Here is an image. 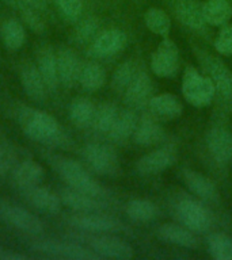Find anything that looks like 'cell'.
Returning <instances> with one entry per match:
<instances>
[{
    "label": "cell",
    "instance_id": "6da1fadb",
    "mask_svg": "<svg viewBox=\"0 0 232 260\" xmlns=\"http://www.w3.org/2000/svg\"><path fill=\"white\" fill-rule=\"evenodd\" d=\"M16 118L26 137L33 141L45 145H63L65 142L64 130L50 114L32 107H20Z\"/></svg>",
    "mask_w": 232,
    "mask_h": 260
},
{
    "label": "cell",
    "instance_id": "7a4b0ae2",
    "mask_svg": "<svg viewBox=\"0 0 232 260\" xmlns=\"http://www.w3.org/2000/svg\"><path fill=\"white\" fill-rule=\"evenodd\" d=\"M48 160L59 176L68 184V187L97 198H105V188L91 176V174L80 162L57 154L48 156Z\"/></svg>",
    "mask_w": 232,
    "mask_h": 260
},
{
    "label": "cell",
    "instance_id": "3957f363",
    "mask_svg": "<svg viewBox=\"0 0 232 260\" xmlns=\"http://www.w3.org/2000/svg\"><path fill=\"white\" fill-rule=\"evenodd\" d=\"M197 57L202 69L215 85L216 95L224 105H232V71L217 57L197 50Z\"/></svg>",
    "mask_w": 232,
    "mask_h": 260
},
{
    "label": "cell",
    "instance_id": "277c9868",
    "mask_svg": "<svg viewBox=\"0 0 232 260\" xmlns=\"http://www.w3.org/2000/svg\"><path fill=\"white\" fill-rule=\"evenodd\" d=\"M182 93L191 106L205 107L213 101L216 89L209 77L201 75L193 67H187L182 76Z\"/></svg>",
    "mask_w": 232,
    "mask_h": 260
},
{
    "label": "cell",
    "instance_id": "5b68a950",
    "mask_svg": "<svg viewBox=\"0 0 232 260\" xmlns=\"http://www.w3.org/2000/svg\"><path fill=\"white\" fill-rule=\"evenodd\" d=\"M34 251L42 255L57 259L71 260H97L101 259L91 248L83 244L63 241V240H38L32 244Z\"/></svg>",
    "mask_w": 232,
    "mask_h": 260
},
{
    "label": "cell",
    "instance_id": "8992f818",
    "mask_svg": "<svg viewBox=\"0 0 232 260\" xmlns=\"http://www.w3.org/2000/svg\"><path fill=\"white\" fill-rule=\"evenodd\" d=\"M83 241L99 257L122 260L133 257V248L130 247V244L110 233H89L83 236Z\"/></svg>",
    "mask_w": 232,
    "mask_h": 260
},
{
    "label": "cell",
    "instance_id": "52a82bcc",
    "mask_svg": "<svg viewBox=\"0 0 232 260\" xmlns=\"http://www.w3.org/2000/svg\"><path fill=\"white\" fill-rule=\"evenodd\" d=\"M83 157L91 170L102 176H115L120 172V158L111 146L93 142L84 146Z\"/></svg>",
    "mask_w": 232,
    "mask_h": 260
},
{
    "label": "cell",
    "instance_id": "ba28073f",
    "mask_svg": "<svg viewBox=\"0 0 232 260\" xmlns=\"http://www.w3.org/2000/svg\"><path fill=\"white\" fill-rule=\"evenodd\" d=\"M175 214L179 222L191 232L204 233L212 225L211 213L202 203L191 198L181 199L175 206Z\"/></svg>",
    "mask_w": 232,
    "mask_h": 260
},
{
    "label": "cell",
    "instance_id": "9c48e42d",
    "mask_svg": "<svg viewBox=\"0 0 232 260\" xmlns=\"http://www.w3.org/2000/svg\"><path fill=\"white\" fill-rule=\"evenodd\" d=\"M0 219L18 231L38 236L44 232V223L36 214L18 205L0 201Z\"/></svg>",
    "mask_w": 232,
    "mask_h": 260
},
{
    "label": "cell",
    "instance_id": "30bf717a",
    "mask_svg": "<svg viewBox=\"0 0 232 260\" xmlns=\"http://www.w3.org/2000/svg\"><path fill=\"white\" fill-rule=\"evenodd\" d=\"M68 223L85 233H117L124 231L121 221L111 215L101 214L99 211L73 214L68 218Z\"/></svg>",
    "mask_w": 232,
    "mask_h": 260
},
{
    "label": "cell",
    "instance_id": "8fae6325",
    "mask_svg": "<svg viewBox=\"0 0 232 260\" xmlns=\"http://www.w3.org/2000/svg\"><path fill=\"white\" fill-rule=\"evenodd\" d=\"M152 72L159 77H174L179 69V49L172 40L164 37L151 57Z\"/></svg>",
    "mask_w": 232,
    "mask_h": 260
},
{
    "label": "cell",
    "instance_id": "7c38bea8",
    "mask_svg": "<svg viewBox=\"0 0 232 260\" xmlns=\"http://www.w3.org/2000/svg\"><path fill=\"white\" fill-rule=\"evenodd\" d=\"M168 7L186 28L204 36L207 32V22L202 16V4L198 0H166Z\"/></svg>",
    "mask_w": 232,
    "mask_h": 260
},
{
    "label": "cell",
    "instance_id": "4fadbf2b",
    "mask_svg": "<svg viewBox=\"0 0 232 260\" xmlns=\"http://www.w3.org/2000/svg\"><path fill=\"white\" fill-rule=\"evenodd\" d=\"M126 41H128V37L122 30L110 28V30L98 34L94 38L91 48H90V53L94 57H99V58L111 57L125 48Z\"/></svg>",
    "mask_w": 232,
    "mask_h": 260
},
{
    "label": "cell",
    "instance_id": "5bb4252c",
    "mask_svg": "<svg viewBox=\"0 0 232 260\" xmlns=\"http://www.w3.org/2000/svg\"><path fill=\"white\" fill-rule=\"evenodd\" d=\"M22 197L26 202L36 210L45 214H57L61 210L63 202L60 195L54 194L46 187L34 186L26 190H22Z\"/></svg>",
    "mask_w": 232,
    "mask_h": 260
},
{
    "label": "cell",
    "instance_id": "9a60e30c",
    "mask_svg": "<svg viewBox=\"0 0 232 260\" xmlns=\"http://www.w3.org/2000/svg\"><path fill=\"white\" fill-rule=\"evenodd\" d=\"M57 54V71L59 81L65 88H72L79 81L81 64L76 53L69 48H60Z\"/></svg>",
    "mask_w": 232,
    "mask_h": 260
},
{
    "label": "cell",
    "instance_id": "2e32d148",
    "mask_svg": "<svg viewBox=\"0 0 232 260\" xmlns=\"http://www.w3.org/2000/svg\"><path fill=\"white\" fill-rule=\"evenodd\" d=\"M152 91H154V85H152L151 77L146 72L138 71L137 75L124 91L125 103L130 109H141L150 103Z\"/></svg>",
    "mask_w": 232,
    "mask_h": 260
},
{
    "label": "cell",
    "instance_id": "e0dca14e",
    "mask_svg": "<svg viewBox=\"0 0 232 260\" xmlns=\"http://www.w3.org/2000/svg\"><path fill=\"white\" fill-rule=\"evenodd\" d=\"M175 150L172 148H160L151 153L142 156L136 164V170L141 175H156L160 174L167 168H170L175 162Z\"/></svg>",
    "mask_w": 232,
    "mask_h": 260
},
{
    "label": "cell",
    "instance_id": "ac0fdd59",
    "mask_svg": "<svg viewBox=\"0 0 232 260\" xmlns=\"http://www.w3.org/2000/svg\"><path fill=\"white\" fill-rule=\"evenodd\" d=\"M207 148L217 164H227L232 158V134L223 127H213L207 134Z\"/></svg>",
    "mask_w": 232,
    "mask_h": 260
},
{
    "label": "cell",
    "instance_id": "d6986e66",
    "mask_svg": "<svg viewBox=\"0 0 232 260\" xmlns=\"http://www.w3.org/2000/svg\"><path fill=\"white\" fill-rule=\"evenodd\" d=\"M20 83H22L24 93L33 102H37V103L45 102L46 93H48V87L45 84L40 71L37 68V64L27 62L22 67V69H20Z\"/></svg>",
    "mask_w": 232,
    "mask_h": 260
},
{
    "label": "cell",
    "instance_id": "ffe728a7",
    "mask_svg": "<svg viewBox=\"0 0 232 260\" xmlns=\"http://www.w3.org/2000/svg\"><path fill=\"white\" fill-rule=\"evenodd\" d=\"M60 198L63 205L69 209L77 211V213H93V211H101L106 207V203L101 198L93 197V195L84 194L80 191L73 190L71 187H67L61 190Z\"/></svg>",
    "mask_w": 232,
    "mask_h": 260
},
{
    "label": "cell",
    "instance_id": "44dd1931",
    "mask_svg": "<svg viewBox=\"0 0 232 260\" xmlns=\"http://www.w3.org/2000/svg\"><path fill=\"white\" fill-rule=\"evenodd\" d=\"M11 176L14 184L22 191L30 187L40 186L45 179V170L40 162L34 160H24L16 164Z\"/></svg>",
    "mask_w": 232,
    "mask_h": 260
},
{
    "label": "cell",
    "instance_id": "7402d4cb",
    "mask_svg": "<svg viewBox=\"0 0 232 260\" xmlns=\"http://www.w3.org/2000/svg\"><path fill=\"white\" fill-rule=\"evenodd\" d=\"M148 107L152 117L160 121H174L182 115L183 111L182 103L172 93H159L152 96Z\"/></svg>",
    "mask_w": 232,
    "mask_h": 260
},
{
    "label": "cell",
    "instance_id": "603a6c76",
    "mask_svg": "<svg viewBox=\"0 0 232 260\" xmlns=\"http://www.w3.org/2000/svg\"><path fill=\"white\" fill-rule=\"evenodd\" d=\"M37 68L44 79L48 91L56 92L60 81H59V71H57V54L52 48L44 46L37 52Z\"/></svg>",
    "mask_w": 232,
    "mask_h": 260
},
{
    "label": "cell",
    "instance_id": "cb8c5ba5",
    "mask_svg": "<svg viewBox=\"0 0 232 260\" xmlns=\"http://www.w3.org/2000/svg\"><path fill=\"white\" fill-rule=\"evenodd\" d=\"M183 182L187 186V188L197 195L199 199L204 201H217L219 198V192L216 188L215 183L212 182L211 179H208L205 175H202L198 171L193 170H183L182 172Z\"/></svg>",
    "mask_w": 232,
    "mask_h": 260
},
{
    "label": "cell",
    "instance_id": "d4e9b609",
    "mask_svg": "<svg viewBox=\"0 0 232 260\" xmlns=\"http://www.w3.org/2000/svg\"><path fill=\"white\" fill-rule=\"evenodd\" d=\"M158 236L160 240L177 247L195 249L198 247V240L195 239L193 232L187 228L179 226L177 223H164L158 229Z\"/></svg>",
    "mask_w": 232,
    "mask_h": 260
},
{
    "label": "cell",
    "instance_id": "484cf974",
    "mask_svg": "<svg viewBox=\"0 0 232 260\" xmlns=\"http://www.w3.org/2000/svg\"><path fill=\"white\" fill-rule=\"evenodd\" d=\"M202 16L207 24L224 26L232 18V6L228 0H207L202 4Z\"/></svg>",
    "mask_w": 232,
    "mask_h": 260
},
{
    "label": "cell",
    "instance_id": "4316f807",
    "mask_svg": "<svg viewBox=\"0 0 232 260\" xmlns=\"http://www.w3.org/2000/svg\"><path fill=\"white\" fill-rule=\"evenodd\" d=\"M97 107L87 98H76L69 105V118L77 127H89L93 125L94 115Z\"/></svg>",
    "mask_w": 232,
    "mask_h": 260
},
{
    "label": "cell",
    "instance_id": "83f0119b",
    "mask_svg": "<svg viewBox=\"0 0 232 260\" xmlns=\"http://www.w3.org/2000/svg\"><path fill=\"white\" fill-rule=\"evenodd\" d=\"M0 37L3 41L4 46L8 50H19L26 41V30L24 26L18 19H7L0 27Z\"/></svg>",
    "mask_w": 232,
    "mask_h": 260
},
{
    "label": "cell",
    "instance_id": "f1b7e54d",
    "mask_svg": "<svg viewBox=\"0 0 232 260\" xmlns=\"http://www.w3.org/2000/svg\"><path fill=\"white\" fill-rule=\"evenodd\" d=\"M137 117L132 110H125L118 114L117 119L114 122L113 127L107 134L110 140L114 142H124L128 138L133 137L134 130L137 126Z\"/></svg>",
    "mask_w": 232,
    "mask_h": 260
},
{
    "label": "cell",
    "instance_id": "f546056e",
    "mask_svg": "<svg viewBox=\"0 0 232 260\" xmlns=\"http://www.w3.org/2000/svg\"><path fill=\"white\" fill-rule=\"evenodd\" d=\"M163 138H164V130L152 119H147L141 123H137L133 133L134 144L140 146L156 145L159 142H162Z\"/></svg>",
    "mask_w": 232,
    "mask_h": 260
},
{
    "label": "cell",
    "instance_id": "4dcf8cb0",
    "mask_svg": "<svg viewBox=\"0 0 232 260\" xmlns=\"http://www.w3.org/2000/svg\"><path fill=\"white\" fill-rule=\"evenodd\" d=\"M106 81V72L97 62H89L81 65L79 75V84L87 92H95L103 87Z\"/></svg>",
    "mask_w": 232,
    "mask_h": 260
},
{
    "label": "cell",
    "instance_id": "1f68e13d",
    "mask_svg": "<svg viewBox=\"0 0 232 260\" xmlns=\"http://www.w3.org/2000/svg\"><path fill=\"white\" fill-rule=\"evenodd\" d=\"M7 3L11 4V7L15 8L18 14H19L22 22L30 30H33L36 34H44L45 30H46V26H45L44 19L41 18L38 10L22 3L19 0H7Z\"/></svg>",
    "mask_w": 232,
    "mask_h": 260
},
{
    "label": "cell",
    "instance_id": "d6a6232c",
    "mask_svg": "<svg viewBox=\"0 0 232 260\" xmlns=\"http://www.w3.org/2000/svg\"><path fill=\"white\" fill-rule=\"evenodd\" d=\"M118 114H120V111H118L117 106H114L113 103H102L95 110V115H94V121L91 126L98 133L109 134L114 122L117 119Z\"/></svg>",
    "mask_w": 232,
    "mask_h": 260
},
{
    "label": "cell",
    "instance_id": "836d02e7",
    "mask_svg": "<svg viewBox=\"0 0 232 260\" xmlns=\"http://www.w3.org/2000/svg\"><path fill=\"white\" fill-rule=\"evenodd\" d=\"M126 214L136 222H150L158 214V209L148 199H133L126 205Z\"/></svg>",
    "mask_w": 232,
    "mask_h": 260
},
{
    "label": "cell",
    "instance_id": "e575fe53",
    "mask_svg": "<svg viewBox=\"0 0 232 260\" xmlns=\"http://www.w3.org/2000/svg\"><path fill=\"white\" fill-rule=\"evenodd\" d=\"M144 22L150 31H152L156 36L167 37L171 30V20L167 15L166 11H163L160 8L152 7L146 12Z\"/></svg>",
    "mask_w": 232,
    "mask_h": 260
},
{
    "label": "cell",
    "instance_id": "d590c367",
    "mask_svg": "<svg viewBox=\"0 0 232 260\" xmlns=\"http://www.w3.org/2000/svg\"><path fill=\"white\" fill-rule=\"evenodd\" d=\"M208 251L216 260H232V239L224 233H213L208 237Z\"/></svg>",
    "mask_w": 232,
    "mask_h": 260
},
{
    "label": "cell",
    "instance_id": "8d00e7d4",
    "mask_svg": "<svg viewBox=\"0 0 232 260\" xmlns=\"http://www.w3.org/2000/svg\"><path fill=\"white\" fill-rule=\"evenodd\" d=\"M138 69L137 65L134 61H125L122 62L115 72L113 73V79H111V87L113 89L118 92H124L126 87L130 84V81L133 80L134 76L137 75Z\"/></svg>",
    "mask_w": 232,
    "mask_h": 260
},
{
    "label": "cell",
    "instance_id": "74e56055",
    "mask_svg": "<svg viewBox=\"0 0 232 260\" xmlns=\"http://www.w3.org/2000/svg\"><path fill=\"white\" fill-rule=\"evenodd\" d=\"M98 30H99V23L95 18H85L80 22L77 20L76 28L73 31V40L79 44H85L98 36Z\"/></svg>",
    "mask_w": 232,
    "mask_h": 260
},
{
    "label": "cell",
    "instance_id": "f35d334b",
    "mask_svg": "<svg viewBox=\"0 0 232 260\" xmlns=\"http://www.w3.org/2000/svg\"><path fill=\"white\" fill-rule=\"evenodd\" d=\"M57 10L60 11L63 18L76 23L80 19L81 12H83V2L81 0H54Z\"/></svg>",
    "mask_w": 232,
    "mask_h": 260
},
{
    "label": "cell",
    "instance_id": "ab89813d",
    "mask_svg": "<svg viewBox=\"0 0 232 260\" xmlns=\"http://www.w3.org/2000/svg\"><path fill=\"white\" fill-rule=\"evenodd\" d=\"M16 150L10 144L0 145V180L4 179L16 167Z\"/></svg>",
    "mask_w": 232,
    "mask_h": 260
},
{
    "label": "cell",
    "instance_id": "60d3db41",
    "mask_svg": "<svg viewBox=\"0 0 232 260\" xmlns=\"http://www.w3.org/2000/svg\"><path fill=\"white\" fill-rule=\"evenodd\" d=\"M216 52L223 56H232V26L224 24L215 40Z\"/></svg>",
    "mask_w": 232,
    "mask_h": 260
},
{
    "label": "cell",
    "instance_id": "b9f144b4",
    "mask_svg": "<svg viewBox=\"0 0 232 260\" xmlns=\"http://www.w3.org/2000/svg\"><path fill=\"white\" fill-rule=\"evenodd\" d=\"M19 2L36 8L38 11H45L46 10V2L45 0H19Z\"/></svg>",
    "mask_w": 232,
    "mask_h": 260
},
{
    "label": "cell",
    "instance_id": "7bdbcfd3",
    "mask_svg": "<svg viewBox=\"0 0 232 260\" xmlns=\"http://www.w3.org/2000/svg\"><path fill=\"white\" fill-rule=\"evenodd\" d=\"M8 253H10V251H7L6 248H3L0 245V260H7Z\"/></svg>",
    "mask_w": 232,
    "mask_h": 260
},
{
    "label": "cell",
    "instance_id": "ee69618b",
    "mask_svg": "<svg viewBox=\"0 0 232 260\" xmlns=\"http://www.w3.org/2000/svg\"><path fill=\"white\" fill-rule=\"evenodd\" d=\"M228 2H232V0H228Z\"/></svg>",
    "mask_w": 232,
    "mask_h": 260
}]
</instances>
